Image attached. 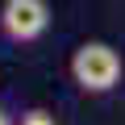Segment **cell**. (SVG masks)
I'll use <instances>...</instances> for the list:
<instances>
[{"label": "cell", "instance_id": "6da1fadb", "mask_svg": "<svg viewBox=\"0 0 125 125\" xmlns=\"http://www.w3.org/2000/svg\"><path fill=\"white\" fill-rule=\"evenodd\" d=\"M121 75H125V62H121L117 46H108V42H83V46H75V54H71V79H75L79 92L104 96V92H113L121 83Z\"/></svg>", "mask_w": 125, "mask_h": 125}, {"label": "cell", "instance_id": "7a4b0ae2", "mask_svg": "<svg viewBox=\"0 0 125 125\" xmlns=\"http://www.w3.org/2000/svg\"><path fill=\"white\" fill-rule=\"evenodd\" d=\"M46 29H50V4L46 0H4L0 4V33L9 42L25 46V42H38Z\"/></svg>", "mask_w": 125, "mask_h": 125}, {"label": "cell", "instance_id": "3957f363", "mask_svg": "<svg viewBox=\"0 0 125 125\" xmlns=\"http://www.w3.org/2000/svg\"><path fill=\"white\" fill-rule=\"evenodd\" d=\"M17 125H54V117H50L46 108H29V113H21Z\"/></svg>", "mask_w": 125, "mask_h": 125}, {"label": "cell", "instance_id": "277c9868", "mask_svg": "<svg viewBox=\"0 0 125 125\" xmlns=\"http://www.w3.org/2000/svg\"><path fill=\"white\" fill-rule=\"evenodd\" d=\"M0 125H13V117H9V113H4V108H0Z\"/></svg>", "mask_w": 125, "mask_h": 125}]
</instances>
